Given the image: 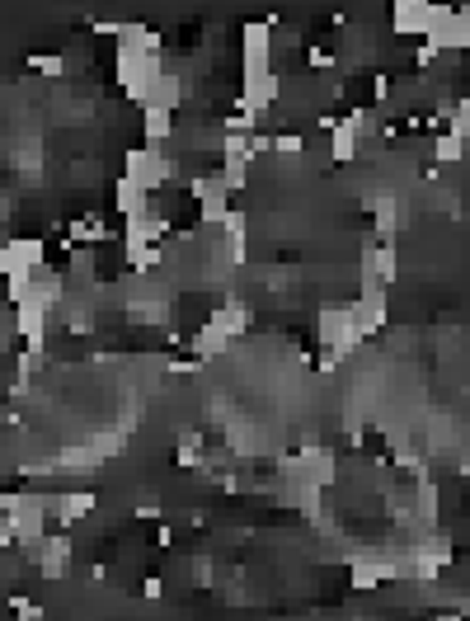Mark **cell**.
<instances>
[{
	"label": "cell",
	"instance_id": "9c48e42d",
	"mask_svg": "<svg viewBox=\"0 0 470 621\" xmlns=\"http://www.w3.org/2000/svg\"><path fill=\"white\" fill-rule=\"evenodd\" d=\"M146 146H160L165 137H170V127H175V114L170 109H146Z\"/></svg>",
	"mask_w": 470,
	"mask_h": 621
},
{
	"label": "cell",
	"instance_id": "8992f818",
	"mask_svg": "<svg viewBox=\"0 0 470 621\" xmlns=\"http://www.w3.org/2000/svg\"><path fill=\"white\" fill-rule=\"evenodd\" d=\"M367 127V114H348L344 123H335V132H329V142H335V160H348L357 155V132Z\"/></svg>",
	"mask_w": 470,
	"mask_h": 621
},
{
	"label": "cell",
	"instance_id": "277c9868",
	"mask_svg": "<svg viewBox=\"0 0 470 621\" xmlns=\"http://www.w3.org/2000/svg\"><path fill=\"white\" fill-rule=\"evenodd\" d=\"M395 575H405V565L385 560V556H357L353 560V588H376V584L395 579Z\"/></svg>",
	"mask_w": 470,
	"mask_h": 621
},
{
	"label": "cell",
	"instance_id": "8fae6325",
	"mask_svg": "<svg viewBox=\"0 0 470 621\" xmlns=\"http://www.w3.org/2000/svg\"><path fill=\"white\" fill-rule=\"evenodd\" d=\"M301 132H283V137H268V151H283V155H301Z\"/></svg>",
	"mask_w": 470,
	"mask_h": 621
},
{
	"label": "cell",
	"instance_id": "ba28073f",
	"mask_svg": "<svg viewBox=\"0 0 470 621\" xmlns=\"http://www.w3.org/2000/svg\"><path fill=\"white\" fill-rule=\"evenodd\" d=\"M90 508H95V495H85V490H80V495H62V499H57V518L71 527V523L85 518Z\"/></svg>",
	"mask_w": 470,
	"mask_h": 621
},
{
	"label": "cell",
	"instance_id": "7a4b0ae2",
	"mask_svg": "<svg viewBox=\"0 0 470 621\" xmlns=\"http://www.w3.org/2000/svg\"><path fill=\"white\" fill-rule=\"evenodd\" d=\"M320 344L329 348V358H344L348 348H357V326H353V306H325L320 311Z\"/></svg>",
	"mask_w": 470,
	"mask_h": 621
},
{
	"label": "cell",
	"instance_id": "5b68a950",
	"mask_svg": "<svg viewBox=\"0 0 470 621\" xmlns=\"http://www.w3.org/2000/svg\"><path fill=\"white\" fill-rule=\"evenodd\" d=\"M433 19H437V5H428V0H400L395 5V29L400 34H424L428 38Z\"/></svg>",
	"mask_w": 470,
	"mask_h": 621
},
{
	"label": "cell",
	"instance_id": "6da1fadb",
	"mask_svg": "<svg viewBox=\"0 0 470 621\" xmlns=\"http://www.w3.org/2000/svg\"><path fill=\"white\" fill-rule=\"evenodd\" d=\"M170 175H175V160L165 155L160 146H136V151H127V175H123V179H132L136 188H146V194H151V188H160Z\"/></svg>",
	"mask_w": 470,
	"mask_h": 621
},
{
	"label": "cell",
	"instance_id": "3957f363",
	"mask_svg": "<svg viewBox=\"0 0 470 621\" xmlns=\"http://www.w3.org/2000/svg\"><path fill=\"white\" fill-rule=\"evenodd\" d=\"M38 264H43L38 240H10V245H0V274L5 278H29Z\"/></svg>",
	"mask_w": 470,
	"mask_h": 621
},
{
	"label": "cell",
	"instance_id": "30bf717a",
	"mask_svg": "<svg viewBox=\"0 0 470 621\" xmlns=\"http://www.w3.org/2000/svg\"><path fill=\"white\" fill-rule=\"evenodd\" d=\"M433 155L442 160V165H461V160H465V137H456V132H442V137L433 142Z\"/></svg>",
	"mask_w": 470,
	"mask_h": 621
},
{
	"label": "cell",
	"instance_id": "52a82bcc",
	"mask_svg": "<svg viewBox=\"0 0 470 621\" xmlns=\"http://www.w3.org/2000/svg\"><path fill=\"white\" fill-rule=\"evenodd\" d=\"M226 344H231V335H221L207 320V326L193 335V358H221V354H226Z\"/></svg>",
	"mask_w": 470,
	"mask_h": 621
}]
</instances>
